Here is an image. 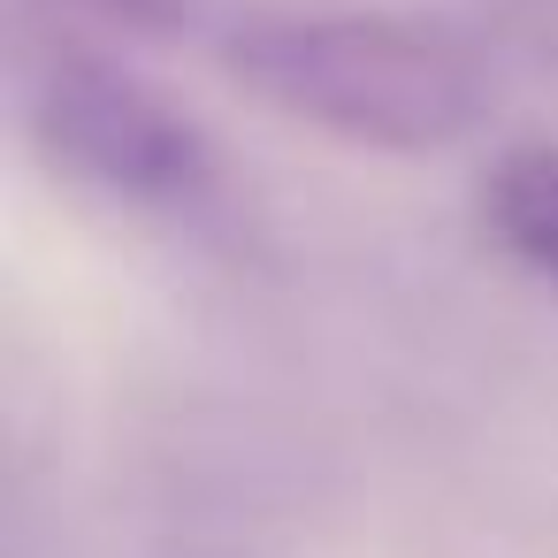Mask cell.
<instances>
[{"mask_svg":"<svg viewBox=\"0 0 558 558\" xmlns=\"http://www.w3.org/2000/svg\"><path fill=\"white\" fill-rule=\"evenodd\" d=\"M39 131L47 146L85 169L100 192L116 199H192L207 177V146L184 116H169L154 93H138L131 77L108 70H54L39 93Z\"/></svg>","mask_w":558,"mask_h":558,"instance_id":"cell-2","label":"cell"},{"mask_svg":"<svg viewBox=\"0 0 558 558\" xmlns=\"http://www.w3.org/2000/svg\"><path fill=\"white\" fill-rule=\"evenodd\" d=\"M482 207H489L497 245H505L535 283L558 291V146H520V154H505V161L489 169Z\"/></svg>","mask_w":558,"mask_h":558,"instance_id":"cell-3","label":"cell"},{"mask_svg":"<svg viewBox=\"0 0 558 558\" xmlns=\"http://www.w3.org/2000/svg\"><path fill=\"white\" fill-rule=\"evenodd\" d=\"M100 9L123 16V24H138V32H177L192 16V0H100Z\"/></svg>","mask_w":558,"mask_h":558,"instance_id":"cell-4","label":"cell"},{"mask_svg":"<svg viewBox=\"0 0 558 558\" xmlns=\"http://www.w3.org/2000/svg\"><path fill=\"white\" fill-rule=\"evenodd\" d=\"M230 77L306 131L375 154H436L489 108L482 62L375 9H268L230 32Z\"/></svg>","mask_w":558,"mask_h":558,"instance_id":"cell-1","label":"cell"}]
</instances>
